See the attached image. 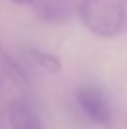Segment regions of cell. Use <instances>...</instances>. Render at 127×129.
<instances>
[{"label":"cell","mask_w":127,"mask_h":129,"mask_svg":"<svg viewBox=\"0 0 127 129\" xmlns=\"http://www.w3.org/2000/svg\"><path fill=\"white\" fill-rule=\"evenodd\" d=\"M28 54H30L31 61L37 66H40L42 70H47L51 73H58L61 70V61L51 52H45V51H40V49H30Z\"/></svg>","instance_id":"5"},{"label":"cell","mask_w":127,"mask_h":129,"mask_svg":"<svg viewBox=\"0 0 127 129\" xmlns=\"http://www.w3.org/2000/svg\"><path fill=\"white\" fill-rule=\"evenodd\" d=\"M75 101L89 120L103 129H115L113 107L110 98L96 86H80L75 89Z\"/></svg>","instance_id":"2"},{"label":"cell","mask_w":127,"mask_h":129,"mask_svg":"<svg viewBox=\"0 0 127 129\" xmlns=\"http://www.w3.org/2000/svg\"><path fill=\"white\" fill-rule=\"evenodd\" d=\"M9 129H47L38 113L24 100H12L7 107Z\"/></svg>","instance_id":"3"},{"label":"cell","mask_w":127,"mask_h":129,"mask_svg":"<svg viewBox=\"0 0 127 129\" xmlns=\"http://www.w3.org/2000/svg\"><path fill=\"white\" fill-rule=\"evenodd\" d=\"M0 70H2V64H0Z\"/></svg>","instance_id":"7"},{"label":"cell","mask_w":127,"mask_h":129,"mask_svg":"<svg viewBox=\"0 0 127 129\" xmlns=\"http://www.w3.org/2000/svg\"><path fill=\"white\" fill-rule=\"evenodd\" d=\"M12 4H18V5H30V4H35V0H11Z\"/></svg>","instance_id":"6"},{"label":"cell","mask_w":127,"mask_h":129,"mask_svg":"<svg viewBox=\"0 0 127 129\" xmlns=\"http://www.w3.org/2000/svg\"><path fill=\"white\" fill-rule=\"evenodd\" d=\"M80 0H35L37 14L42 21L63 23L73 16Z\"/></svg>","instance_id":"4"},{"label":"cell","mask_w":127,"mask_h":129,"mask_svg":"<svg viewBox=\"0 0 127 129\" xmlns=\"http://www.w3.org/2000/svg\"><path fill=\"white\" fill-rule=\"evenodd\" d=\"M78 16L91 33L113 39L127 28V0H80Z\"/></svg>","instance_id":"1"}]
</instances>
